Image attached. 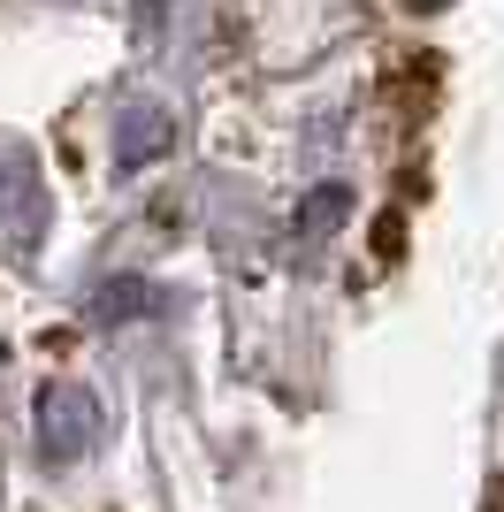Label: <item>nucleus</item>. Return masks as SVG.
<instances>
[{
	"instance_id": "nucleus-1",
	"label": "nucleus",
	"mask_w": 504,
	"mask_h": 512,
	"mask_svg": "<svg viewBox=\"0 0 504 512\" xmlns=\"http://www.w3.org/2000/svg\"><path fill=\"white\" fill-rule=\"evenodd\" d=\"M39 436H46L54 459H77V451L100 436V406H92V390H84V383L39 390Z\"/></svg>"
},
{
	"instance_id": "nucleus-2",
	"label": "nucleus",
	"mask_w": 504,
	"mask_h": 512,
	"mask_svg": "<svg viewBox=\"0 0 504 512\" xmlns=\"http://www.w3.org/2000/svg\"><path fill=\"white\" fill-rule=\"evenodd\" d=\"M161 146H168V115L161 107H138V115H130V138H123V161H153Z\"/></svg>"
},
{
	"instance_id": "nucleus-3",
	"label": "nucleus",
	"mask_w": 504,
	"mask_h": 512,
	"mask_svg": "<svg viewBox=\"0 0 504 512\" xmlns=\"http://www.w3.org/2000/svg\"><path fill=\"white\" fill-rule=\"evenodd\" d=\"M8 207H16V237H39V176L16 161V176H8Z\"/></svg>"
},
{
	"instance_id": "nucleus-4",
	"label": "nucleus",
	"mask_w": 504,
	"mask_h": 512,
	"mask_svg": "<svg viewBox=\"0 0 504 512\" xmlns=\"http://www.w3.org/2000/svg\"><path fill=\"white\" fill-rule=\"evenodd\" d=\"M123 306H146V283H107L100 291V321H123Z\"/></svg>"
},
{
	"instance_id": "nucleus-5",
	"label": "nucleus",
	"mask_w": 504,
	"mask_h": 512,
	"mask_svg": "<svg viewBox=\"0 0 504 512\" xmlns=\"http://www.w3.org/2000/svg\"><path fill=\"white\" fill-rule=\"evenodd\" d=\"M336 214H344V192H336V184H329V192H321V199H314V207L298 214V222H306V230H329Z\"/></svg>"
}]
</instances>
